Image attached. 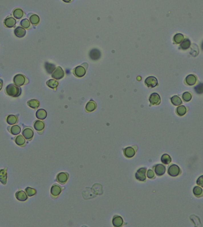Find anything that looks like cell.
<instances>
[{"label":"cell","mask_w":203,"mask_h":227,"mask_svg":"<svg viewBox=\"0 0 203 227\" xmlns=\"http://www.w3.org/2000/svg\"><path fill=\"white\" fill-rule=\"evenodd\" d=\"M36 116L39 120H44L47 116V113L43 109H39L36 113Z\"/></svg>","instance_id":"20"},{"label":"cell","mask_w":203,"mask_h":227,"mask_svg":"<svg viewBox=\"0 0 203 227\" xmlns=\"http://www.w3.org/2000/svg\"><path fill=\"white\" fill-rule=\"evenodd\" d=\"M22 134L23 137L25 138V139H26V140H31L32 138L33 137L34 132L33 130L31 127H26L23 130Z\"/></svg>","instance_id":"7"},{"label":"cell","mask_w":203,"mask_h":227,"mask_svg":"<svg viewBox=\"0 0 203 227\" xmlns=\"http://www.w3.org/2000/svg\"><path fill=\"white\" fill-rule=\"evenodd\" d=\"M25 192L27 195L28 196H32L36 195V190L33 188L27 187L25 189Z\"/></svg>","instance_id":"35"},{"label":"cell","mask_w":203,"mask_h":227,"mask_svg":"<svg viewBox=\"0 0 203 227\" xmlns=\"http://www.w3.org/2000/svg\"><path fill=\"white\" fill-rule=\"evenodd\" d=\"M171 160H172L171 157H170L169 155H167V154H164L161 157L162 162L165 164H169L171 162Z\"/></svg>","instance_id":"31"},{"label":"cell","mask_w":203,"mask_h":227,"mask_svg":"<svg viewBox=\"0 0 203 227\" xmlns=\"http://www.w3.org/2000/svg\"><path fill=\"white\" fill-rule=\"evenodd\" d=\"M197 185H198L199 186H201V187L203 188V175L201 176H200V177L198 179V180H197Z\"/></svg>","instance_id":"42"},{"label":"cell","mask_w":203,"mask_h":227,"mask_svg":"<svg viewBox=\"0 0 203 227\" xmlns=\"http://www.w3.org/2000/svg\"><path fill=\"white\" fill-rule=\"evenodd\" d=\"M14 34L19 38H23L26 35V30L25 29L21 27H17L14 30Z\"/></svg>","instance_id":"19"},{"label":"cell","mask_w":203,"mask_h":227,"mask_svg":"<svg viewBox=\"0 0 203 227\" xmlns=\"http://www.w3.org/2000/svg\"><path fill=\"white\" fill-rule=\"evenodd\" d=\"M13 15L14 18L19 20L23 17V16L24 15V13L21 9H16L15 10H14V11L13 12Z\"/></svg>","instance_id":"23"},{"label":"cell","mask_w":203,"mask_h":227,"mask_svg":"<svg viewBox=\"0 0 203 227\" xmlns=\"http://www.w3.org/2000/svg\"><path fill=\"white\" fill-rule=\"evenodd\" d=\"M96 108V102L91 100L90 101L86 106V111L88 113H91L93 111H95Z\"/></svg>","instance_id":"17"},{"label":"cell","mask_w":203,"mask_h":227,"mask_svg":"<svg viewBox=\"0 0 203 227\" xmlns=\"http://www.w3.org/2000/svg\"><path fill=\"white\" fill-rule=\"evenodd\" d=\"M20 131H21V128L17 125L13 126L10 128V132L11 133V134L14 136L19 134L20 133Z\"/></svg>","instance_id":"29"},{"label":"cell","mask_w":203,"mask_h":227,"mask_svg":"<svg viewBox=\"0 0 203 227\" xmlns=\"http://www.w3.org/2000/svg\"><path fill=\"white\" fill-rule=\"evenodd\" d=\"M145 84L148 87L154 88L157 85V80L154 76H149L145 80Z\"/></svg>","instance_id":"10"},{"label":"cell","mask_w":203,"mask_h":227,"mask_svg":"<svg viewBox=\"0 0 203 227\" xmlns=\"http://www.w3.org/2000/svg\"><path fill=\"white\" fill-rule=\"evenodd\" d=\"M123 219L121 216L118 215H115L112 219L113 225L115 227H119L123 225Z\"/></svg>","instance_id":"16"},{"label":"cell","mask_w":203,"mask_h":227,"mask_svg":"<svg viewBox=\"0 0 203 227\" xmlns=\"http://www.w3.org/2000/svg\"><path fill=\"white\" fill-rule=\"evenodd\" d=\"M154 170L156 173V174L159 176H161L165 174V171H166V167L163 164H157L154 167Z\"/></svg>","instance_id":"13"},{"label":"cell","mask_w":203,"mask_h":227,"mask_svg":"<svg viewBox=\"0 0 203 227\" xmlns=\"http://www.w3.org/2000/svg\"><path fill=\"white\" fill-rule=\"evenodd\" d=\"M186 107H185L184 106H180L176 109V113L179 116L184 115L186 113Z\"/></svg>","instance_id":"36"},{"label":"cell","mask_w":203,"mask_h":227,"mask_svg":"<svg viewBox=\"0 0 203 227\" xmlns=\"http://www.w3.org/2000/svg\"><path fill=\"white\" fill-rule=\"evenodd\" d=\"M185 81L186 84H188V85H194L195 83H196L197 79L196 77H195L194 75H190L186 78Z\"/></svg>","instance_id":"25"},{"label":"cell","mask_w":203,"mask_h":227,"mask_svg":"<svg viewBox=\"0 0 203 227\" xmlns=\"http://www.w3.org/2000/svg\"><path fill=\"white\" fill-rule=\"evenodd\" d=\"M34 128L37 131H42L45 128V124L41 121L37 120L34 122Z\"/></svg>","instance_id":"21"},{"label":"cell","mask_w":203,"mask_h":227,"mask_svg":"<svg viewBox=\"0 0 203 227\" xmlns=\"http://www.w3.org/2000/svg\"><path fill=\"white\" fill-rule=\"evenodd\" d=\"M195 91L197 93L201 94L203 93V84L200 83L195 87Z\"/></svg>","instance_id":"39"},{"label":"cell","mask_w":203,"mask_h":227,"mask_svg":"<svg viewBox=\"0 0 203 227\" xmlns=\"http://www.w3.org/2000/svg\"><path fill=\"white\" fill-rule=\"evenodd\" d=\"M184 36L180 34V33H178L176 35H175L173 38V41H175L176 43L179 44L180 43H182V40H184Z\"/></svg>","instance_id":"34"},{"label":"cell","mask_w":203,"mask_h":227,"mask_svg":"<svg viewBox=\"0 0 203 227\" xmlns=\"http://www.w3.org/2000/svg\"><path fill=\"white\" fill-rule=\"evenodd\" d=\"M46 84L49 88H50L56 89L58 85V82L57 80L55 79H50L48 80Z\"/></svg>","instance_id":"28"},{"label":"cell","mask_w":203,"mask_h":227,"mask_svg":"<svg viewBox=\"0 0 203 227\" xmlns=\"http://www.w3.org/2000/svg\"><path fill=\"white\" fill-rule=\"evenodd\" d=\"M15 142L16 143L17 145L21 146V147H22V146H24L25 143H26V140H25V138L24 137H23L22 136H18L15 138Z\"/></svg>","instance_id":"27"},{"label":"cell","mask_w":203,"mask_h":227,"mask_svg":"<svg viewBox=\"0 0 203 227\" xmlns=\"http://www.w3.org/2000/svg\"><path fill=\"white\" fill-rule=\"evenodd\" d=\"M64 76V72L60 66H58L55 69L52 74V77L56 80L62 79Z\"/></svg>","instance_id":"5"},{"label":"cell","mask_w":203,"mask_h":227,"mask_svg":"<svg viewBox=\"0 0 203 227\" xmlns=\"http://www.w3.org/2000/svg\"><path fill=\"white\" fill-rule=\"evenodd\" d=\"M5 93L9 96L16 98L20 96L21 90L19 86H16L15 84H10L6 87Z\"/></svg>","instance_id":"1"},{"label":"cell","mask_w":203,"mask_h":227,"mask_svg":"<svg viewBox=\"0 0 203 227\" xmlns=\"http://www.w3.org/2000/svg\"><path fill=\"white\" fill-rule=\"evenodd\" d=\"M149 101L151 105H159L161 103V97L157 93H153L149 97Z\"/></svg>","instance_id":"8"},{"label":"cell","mask_w":203,"mask_h":227,"mask_svg":"<svg viewBox=\"0 0 203 227\" xmlns=\"http://www.w3.org/2000/svg\"><path fill=\"white\" fill-rule=\"evenodd\" d=\"M7 179V173L6 169H0V182L3 185H6Z\"/></svg>","instance_id":"22"},{"label":"cell","mask_w":203,"mask_h":227,"mask_svg":"<svg viewBox=\"0 0 203 227\" xmlns=\"http://www.w3.org/2000/svg\"><path fill=\"white\" fill-rule=\"evenodd\" d=\"M88 68H86L84 66V65L83 64L82 66H78L76 67L73 71L74 74L76 76L78 77V78H82L84 76L86 73V69Z\"/></svg>","instance_id":"4"},{"label":"cell","mask_w":203,"mask_h":227,"mask_svg":"<svg viewBox=\"0 0 203 227\" xmlns=\"http://www.w3.org/2000/svg\"><path fill=\"white\" fill-rule=\"evenodd\" d=\"M69 178V174L65 172H61L59 174H58L56 176V181L60 183V184L64 185L66 184L67 181L68 180Z\"/></svg>","instance_id":"6"},{"label":"cell","mask_w":203,"mask_h":227,"mask_svg":"<svg viewBox=\"0 0 203 227\" xmlns=\"http://www.w3.org/2000/svg\"><path fill=\"white\" fill-rule=\"evenodd\" d=\"M201 49H202V50H203V41H202V44H201Z\"/></svg>","instance_id":"45"},{"label":"cell","mask_w":203,"mask_h":227,"mask_svg":"<svg viewBox=\"0 0 203 227\" xmlns=\"http://www.w3.org/2000/svg\"><path fill=\"white\" fill-rule=\"evenodd\" d=\"M20 24L25 28H29L31 26L30 21L27 18H25L21 20L20 22Z\"/></svg>","instance_id":"37"},{"label":"cell","mask_w":203,"mask_h":227,"mask_svg":"<svg viewBox=\"0 0 203 227\" xmlns=\"http://www.w3.org/2000/svg\"><path fill=\"white\" fill-rule=\"evenodd\" d=\"M13 82L14 84L16 86H21L27 84L29 82V80L24 75L21 74H17L14 77Z\"/></svg>","instance_id":"2"},{"label":"cell","mask_w":203,"mask_h":227,"mask_svg":"<svg viewBox=\"0 0 203 227\" xmlns=\"http://www.w3.org/2000/svg\"><path fill=\"white\" fill-rule=\"evenodd\" d=\"M62 1H63L64 2H65V3H71V2L72 0H62Z\"/></svg>","instance_id":"44"},{"label":"cell","mask_w":203,"mask_h":227,"mask_svg":"<svg viewBox=\"0 0 203 227\" xmlns=\"http://www.w3.org/2000/svg\"><path fill=\"white\" fill-rule=\"evenodd\" d=\"M27 104L28 106H29L31 108H32L33 109L38 108L40 105L39 101H38L37 99H31L30 101H29Z\"/></svg>","instance_id":"26"},{"label":"cell","mask_w":203,"mask_h":227,"mask_svg":"<svg viewBox=\"0 0 203 227\" xmlns=\"http://www.w3.org/2000/svg\"><path fill=\"white\" fill-rule=\"evenodd\" d=\"M30 15H29V21L34 26H36L39 24L40 21V18L38 15H36L35 14H29Z\"/></svg>","instance_id":"18"},{"label":"cell","mask_w":203,"mask_h":227,"mask_svg":"<svg viewBox=\"0 0 203 227\" xmlns=\"http://www.w3.org/2000/svg\"><path fill=\"white\" fill-rule=\"evenodd\" d=\"M3 81L1 79H0V91L3 88Z\"/></svg>","instance_id":"43"},{"label":"cell","mask_w":203,"mask_h":227,"mask_svg":"<svg viewBox=\"0 0 203 227\" xmlns=\"http://www.w3.org/2000/svg\"><path fill=\"white\" fill-rule=\"evenodd\" d=\"M147 177H148L149 179H153V178L155 177V173H154V172H153V170H151V169H150V170H149L147 171Z\"/></svg>","instance_id":"41"},{"label":"cell","mask_w":203,"mask_h":227,"mask_svg":"<svg viewBox=\"0 0 203 227\" xmlns=\"http://www.w3.org/2000/svg\"><path fill=\"white\" fill-rule=\"evenodd\" d=\"M136 150L134 147H128L124 150V155L127 158H131L135 155Z\"/></svg>","instance_id":"11"},{"label":"cell","mask_w":203,"mask_h":227,"mask_svg":"<svg viewBox=\"0 0 203 227\" xmlns=\"http://www.w3.org/2000/svg\"><path fill=\"white\" fill-rule=\"evenodd\" d=\"M191 45L190 40L188 39H185L180 44V48L183 50H186L190 47Z\"/></svg>","instance_id":"32"},{"label":"cell","mask_w":203,"mask_h":227,"mask_svg":"<svg viewBox=\"0 0 203 227\" xmlns=\"http://www.w3.org/2000/svg\"><path fill=\"white\" fill-rule=\"evenodd\" d=\"M4 24L6 27L12 28L16 24V20L13 17H7L4 21Z\"/></svg>","instance_id":"14"},{"label":"cell","mask_w":203,"mask_h":227,"mask_svg":"<svg viewBox=\"0 0 203 227\" xmlns=\"http://www.w3.org/2000/svg\"><path fill=\"white\" fill-rule=\"evenodd\" d=\"M16 197L18 201H25L28 199V196L23 190H19L16 193Z\"/></svg>","instance_id":"15"},{"label":"cell","mask_w":203,"mask_h":227,"mask_svg":"<svg viewBox=\"0 0 203 227\" xmlns=\"http://www.w3.org/2000/svg\"><path fill=\"white\" fill-rule=\"evenodd\" d=\"M182 98H183V99H184V100L185 101L188 102V101H190L191 99L192 96H191V95L190 93L186 92H185V93L183 94Z\"/></svg>","instance_id":"40"},{"label":"cell","mask_w":203,"mask_h":227,"mask_svg":"<svg viewBox=\"0 0 203 227\" xmlns=\"http://www.w3.org/2000/svg\"><path fill=\"white\" fill-rule=\"evenodd\" d=\"M171 102L174 105H179L182 104V101H181L180 98L176 95L172 97Z\"/></svg>","instance_id":"33"},{"label":"cell","mask_w":203,"mask_h":227,"mask_svg":"<svg viewBox=\"0 0 203 227\" xmlns=\"http://www.w3.org/2000/svg\"><path fill=\"white\" fill-rule=\"evenodd\" d=\"M146 167H142L138 170L135 173V178L139 181L144 182L146 180Z\"/></svg>","instance_id":"3"},{"label":"cell","mask_w":203,"mask_h":227,"mask_svg":"<svg viewBox=\"0 0 203 227\" xmlns=\"http://www.w3.org/2000/svg\"><path fill=\"white\" fill-rule=\"evenodd\" d=\"M193 192L195 196L197 197H199L202 195L203 191H202V189L201 188H200L198 186H196L194 188Z\"/></svg>","instance_id":"38"},{"label":"cell","mask_w":203,"mask_h":227,"mask_svg":"<svg viewBox=\"0 0 203 227\" xmlns=\"http://www.w3.org/2000/svg\"><path fill=\"white\" fill-rule=\"evenodd\" d=\"M6 121L9 125H14L17 122V117L16 115H10L7 117Z\"/></svg>","instance_id":"24"},{"label":"cell","mask_w":203,"mask_h":227,"mask_svg":"<svg viewBox=\"0 0 203 227\" xmlns=\"http://www.w3.org/2000/svg\"><path fill=\"white\" fill-rule=\"evenodd\" d=\"M180 172L179 167L176 164H172L169 167L168 174L171 176H177Z\"/></svg>","instance_id":"9"},{"label":"cell","mask_w":203,"mask_h":227,"mask_svg":"<svg viewBox=\"0 0 203 227\" xmlns=\"http://www.w3.org/2000/svg\"><path fill=\"white\" fill-rule=\"evenodd\" d=\"M45 68L48 74H52V72L55 69V66L53 64L46 62L45 64Z\"/></svg>","instance_id":"30"},{"label":"cell","mask_w":203,"mask_h":227,"mask_svg":"<svg viewBox=\"0 0 203 227\" xmlns=\"http://www.w3.org/2000/svg\"><path fill=\"white\" fill-rule=\"evenodd\" d=\"M61 191L62 188L58 185H54L50 189V193L53 197H57L60 195Z\"/></svg>","instance_id":"12"}]
</instances>
